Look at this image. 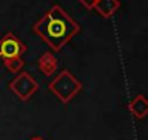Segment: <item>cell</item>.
<instances>
[{
	"instance_id": "obj_1",
	"label": "cell",
	"mask_w": 148,
	"mask_h": 140,
	"mask_svg": "<svg viewBox=\"0 0 148 140\" xmlns=\"http://www.w3.org/2000/svg\"><path fill=\"white\" fill-rule=\"evenodd\" d=\"M34 32L48 44L51 50L60 53L73 37L80 32L79 22L74 21L60 5H54L35 25Z\"/></svg>"
},
{
	"instance_id": "obj_2",
	"label": "cell",
	"mask_w": 148,
	"mask_h": 140,
	"mask_svg": "<svg viewBox=\"0 0 148 140\" xmlns=\"http://www.w3.org/2000/svg\"><path fill=\"white\" fill-rule=\"evenodd\" d=\"M48 89L64 104L70 102L76 95H79V92L83 89V85L79 79H76L73 76V73L70 70H62V72L49 82Z\"/></svg>"
},
{
	"instance_id": "obj_3",
	"label": "cell",
	"mask_w": 148,
	"mask_h": 140,
	"mask_svg": "<svg viewBox=\"0 0 148 140\" xmlns=\"http://www.w3.org/2000/svg\"><path fill=\"white\" fill-rule=\"evenodd\" d=\"M10 91L21 99V101H28L32 98V95L39 89L38 82L26 72H21L10 83H9Z\"/></svg>"
},
{
	"instance_id": "obj_4",
	"label": "cell",
	"mask_w": 148,
	"mask_h": 140,
	"mask_svg": "<svg viewBox=\"0 0 148 140\" xmlns=\"http://www.w3.org/2000/svg\"><path fill=\"white\" fill-rule=\"evenodd\" d=\"M25 51H26V45L13 32H8L0 40V57L2 58L22 55Z\"/></svg>"
},
{
	"instance_id": "obj_5",
	"label": "cell",
	"mask_w": 148,
	"mask_h": 140,
	"mask_svg": "<svg viewBox=\"0 0 148 140\" xmlns=\"http://www.w3.org/2000/svg\"><path fill=\"white\" fill-rule=\"evenodd\" d=\"M58 67V60L55 58V55L49 51L44 53L39 60H38V69L45 75V76H51L55 73V70Z\"/></svg>"
},
{
	"instance_id": "obj_6",
	"label": "cell",
	"mask_w": 148,
	"mask_h": 140,
	"mask_svg": "<svg viewBox=\"0 0 148 140\" xmlns=\"http://www.w3.org/2000/svg\"><path fill=\"white\" fill-rule=\"evenodd\" d=\"M121 8V2L119 0H97L95 3L93 9H96V12L102 16V18H110L113 16V13Z\"/></svg>"
},
{
	"instance_id": "obj_7",
	"label": "cell",
	"mask_w": 148,
	"mask_h": 140,
	"mask_svg": "<svg viewBox=\"0 0 148 140\" xmlns=\"http://www.w3.org/2000/svg\"><path fill=\"white\" fill-rule=\"evenodd\" d=\"M129 111L136 120H142L148 114V101L144 95H136L129 102Z\"/></svg>"
},
{
	"instance_id": "obj_8",
	"label": "cell",
	"mask_w": 148,
	"mask_h": 140,
	"mask_svg": "<svg viewBox=\"0 0 148 140\" xmlns=\"http://www.w3.org/2000/svg\"><path fill=\"white\" fill-rule=\"evenodd\" d=\"M3 63H5V67L9 70V72H12V73H19L21 70L23 69V66H25V60L21 55L5 58Z\"/></svg>"
},
{
	"instance_id": "obj_9",
	"label": "cell",
	"mask_w": 148,
	"mask_h": 140,
	"mask_svg": "<svg viewBox=\"0 0 148 140\" xmlns=\"http://www.w3.org/2000/svg\"><path fill=\"white\" fill-rule=\"evenodd\" d=\"M79 2H80L86 9H89V10H90V9H93V6H95V3L97 2V0H79Z\"/></svg>"
},
{
	"instance_id": "obj_10",
	"label": "cell",
	"mask_w": 148,
	"mask_h": 140,
	"mask_svg": "<svg viewBox=\"0 0 148 140\" xmlns=\"http://www.w3.org/2000/svg\"><path fill=\"white\" fill-rule=\"evenodd\" d=\"M31 140H45L44 137H41V136H35V137H32Z\"/></svg>"
}]
</instances>
